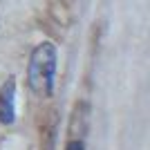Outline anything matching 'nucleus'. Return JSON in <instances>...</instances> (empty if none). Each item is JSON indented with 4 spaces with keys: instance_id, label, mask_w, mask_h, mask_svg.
<instances>
[{
    "instance_id": "1",
    "label": "nucleus",
    "mask_w": 150,
    "mask_h": 150,
    "mask_svg": "<svg viewBox=\"0 0 150 150\" xmlns=\"http://www.w3.org/2000/svg\"><path fill=\"white\" fill-rule=\"evenodd\" d=\"M58 72V47L52 40H40L34 45L27 61V85L36 96H52L56 90Z\"/></svg>"
},
{
    "instance_id": "2",
    "label": "nucleus",
    "mask_w": 150,
    "mask_h": 150,
    "mask_svg": "<svg viewBox=\"0 0 150 150\" xmlns=\"http://www.w3.org/2000/svg\"><path fill=\"white\" fill-rule=\"evenodd\" d=\"M16 121V79L9 76L0 85V123L11 125Z\"/></svg>"
},
{
    "instance_id": "3",
    "label": "nucleus",
    "mask_w": 150,
    "mask_h": 150,
    "mask_svg": "<svg viewBox=\"0 0 150 150\" xmlns=\"http://www.w3.org/2000/svg\"><path fill=\"white\" fill-rule=\"evenodd\" d=\"M65 150H85V141H83L81 137H72L65 144Z\"/></svg>"
}]
</instances>
